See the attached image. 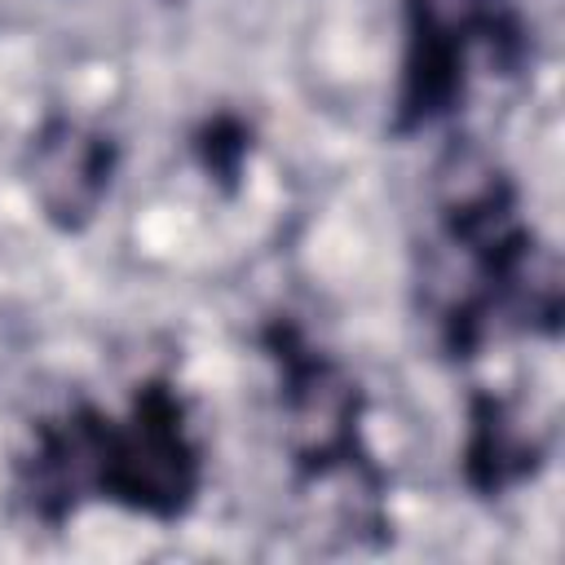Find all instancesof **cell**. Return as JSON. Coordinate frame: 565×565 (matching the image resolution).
Masks as SVG:
<instances>
[{
	"instance_id": "4",
	"label": "cell",
	"mask_w": 565,
	"mask_h": 565,
	"mask_svg": "<svg viewBox=\"0 0 565 565\" xmlns=\"http://www.w3.org/2000/svg\"><path fill=\"white\" fill-rule=\"evenodd\" d=\"M437 190L455 212H477L494 199L499 177H494V168L486 163L481 150H455L437 172Z\"/></svg>"
},
{
	"instance_id": "2",
	"label": "cell",
	"mask_w": 565,
	"mask_h": 565,
	"mask_svg": "<svg viewBox=\"0 0 565 565\" xmlns=\"http://www.w3.org/2000/svg\"><path fill=\"white\" fill-rule=\"evenodd\" d=\"M119 481L146 503L177 499L185 490V455H181L177 437L163 428H141L119 450Z\"/></svg>"
},
{
	"instance_id": "3",
	"label": "cell",
	"mask_w": 565,
	"mask_h": 565,
	"mask_svg": "<svg viewBox=\"0 0 565 565\" xmlns=\"http://www.w3.org/2000/svg\"><path fill=\"white\" fill-rule=\"evenodd\" d=\"M349 424V388L335 380V375H313L296 406H291V433H296V446L305 450H327L340 441Z\"/></svg>"
},
{
	"instance_id": "1",
	"label": "cell",
	"mask_w": 565,
	"mask_h": 565,
	"mask_svg": "<svg viewBox=\"0 0 565 565\" xmlns=\"http://www.w3.org/2000/svg\"><path fill=\"white\" fill-rule=\"evenodd\" d=\"M31 181L40 203L53 216H84L97 203L102 190V150L93 137L75 132V128H57L40 141L35 159H31Z\"/></svg>"
}]
</instances>
